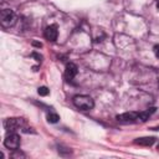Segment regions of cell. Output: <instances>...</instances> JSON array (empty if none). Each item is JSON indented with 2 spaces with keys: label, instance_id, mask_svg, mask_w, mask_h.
Returning <instances> with one entry per match:
<instances>
[{
  "label": "cell",
  "instance_id": "5",
  "mask_svg": "<svg viewBox=\"0 0 159 159\" xmlns=\"http://www.w3.org/2000/svg\"><path fill=\"white\" fill-rule=\"evenodd\" d=\"M116 119L119 123H133V122L138 120V113L137 112H125V113L118 114L116 117Z\"/></svg>",
  "mask_w": 159,
  "mask_h": 159
},
{
  "label": "cell",
  "instance_id": "3",
  "mask_svg": "<svg viewBox=\"0 0 159 159\" xmlns=\"http://www.w3.org/2000/svg\"><path fill=\"white\" fill-rule=\"evenodd\" d=\"M4 145L7 149H11V150L17 149L20 147V137H19V134H16L15 132H9L7 135L4 139Z\"/></svg>",
  "mask_w": 159,
  "mask_h": 159
},
{
  "label": "cell",
  "instance_id": "15",
  "mask_svg": "<svg viewBox=\"0 0 159 159\" xmlns=\"http://www.w3.org/2000/svg\"><path fill=\"white\" fill-rule=\"evenodd\" d=\"M32 45H34V46H37V47H41V46H42L40 42H32Z\"/></svg>",
  "mask_w": 159,
  "mask_h": 159
},
{
  "label": "cell",
  "instance_id": "17",
  "mask_svg": "<svg viewBox=\"0 0 159 159\" xmlns=\"http://www.w3.org/2000/svg\"><path fill=\"white\" fill-rule=\"evenodd\" d=\"M158 149H159V144H158Z\"/></svg>",
  "mask_w": 159,
  "mask_h": 159
},
{
  "label": "cell",
  "instance_id": "8",
  "mask_svg": "<svg viewBox=\"0 0 159 159\" xmlns=\"http://www.w3.org/2000/svg\"><path fill=\"white\" fill-rule=\"evenodd\" d=\"M155 142V138L154 137H142V138H137L134 140L135 144L138 145H143V147H150L153 145Z\"/></svg>",
  "mask_w": 159,
  "mask_h": 159
},
{
  "label": "cell",
  "instance_id": "14",
  "mask_svg": "<svg viewBox=\"0 0 159 159\" xmlns=\"http://www.w3.org/2000/svg\"><path fill=\"white\" fill-rule=\"evenodd\" d=\"M153 50H154V53H155V56L159 58V45H155Z\"/></svg>",
  "mask_w": 159,
  "mask_h": 159
},
{
  "label": "cell",
  "instance_id": "9",
  "mask_svg": "<svg viewBox=\"0 0 159 159\" xmlns=\"http://www.w3.org/2000/svg\"><path fill=\"white\" fill-rule=\"evenodd\" d=\"M155 112V108H149L147 111H143V112H139L138 113V120L140 122H145L149 119V117Z\"/></svg>",
  "mask_w": 159,
  "mask_h": 159
},
{
  "label": "cell",
  "instance_id": "10",
  "mask_svg": "<svg viewBox=\"0 0 159 159\" xmlns=\"http://www.w3.org/2000/svg\"><path fill=\"white\" fill-rule=\"evenodd\" d=\"M58 119H60V117H58V114L55 113V112H50V113L47 114V120H48L50 123H57Z\"/></svg>",
  "mask_w": 159,
  "mask_h": 159
},
{
  "label": "cell",
  "instance_id": "12",
  "mask_svg": "<svg viewBox=\"0 0 159 159\" xmlns=\"http://www.w3.org/2000/svg\"><path fill=\"white\" fill-rule=\"evenodd\" d=\"M14 152H15V153H14V154L11 155L12 158H20V157H25V155H24L22 153H20V152H19V149H15Z\"/></svg>",
  "mask_w": 159,
  "mask_h": 159
},
{
  "label": "cell",
  "instance_id": "13",
  "mask_svg": "<svg viewBox=\"0 0 159 159\" xmlns=\"http://www.w3.org/2000/svg\"><path fill=\"white\" fill-rule=\"evenodd\" d=\"M31 56H32V57H35V58H36V61H39V62H41V60H42V56H41V55H39V53H36V52H32V53H31Z\"/></svg>",
  "mask_w": 159,
  "mask_h": 159
},
{
  "label": "cell",
  "instance_id": "2",
  "mask_svg": "<svg viewBox=\"0 0 159 159\" xmlns=\"http://www.w3.org/2000/svg\"><path fill=\"white\" fill-rule=\"evenodd\" d=\"M0 22L4 27H11L16 22V15L10 9H4L0 12Z\"/></svg>",
  "mask_w": 159,
  "mask_h": 159
},
{
  "label": "cell",
  "instance_id": "4",
  "mask_svg": "<svg viewBox=\"0 0 159 159\" xmlns=\"http://www.w3.org/2000/svg\"><path fill=\"white\" fill-rule=\"evenodd\" d=\"M24 120L21 118H7L4 120V128L6 129V132H15L17 128H20L22 125Z\"/></svg>",
  "mask_w": 159,
  "mask_h": 159
},
{
  "label": "cell",
  "instance_id": "6",
  "mask_svg": "<svg viewBox=\"0 0 159 159\" xmlns=\"http://www.w3.org/2000/svg\"><path fill=\"white\" fill-rule=\"evenodd\" d=\"M57 36H58L57 25L52 24V25H48V26L45 29V37H46L48 41H56V40H57Z\"/></svg>",
  "mask_w": 159,
  "mask_h": 159
},
{
  "label": "cell",
  "instance_id": "1",
  "mask_svg": "<svg viewBox=\"0 0 159 159\" xmlns=\"http://www.w3.org/2000/svg\"><path fill=\"white\" fill-rule=\"evenodd\" d=\"M72 102H73L75 107H77L78 109H82V111H89L94 107V101L89 96H86V94L75 96Z\"/></svg>",
  "mask_w": 159,
  "mask_h": 159
},
{
  "label": "cell",
  "instance_id": "16",
  "mask_svg": "<svg viewBox=\"0 0 159 159\" xmlns=\"http://www.w3.org/2000/svg\"><path fill=\"white\" fill-rule=\"evenodd\" d=\"M157 7H158V10H159V1L157 2Z\"/></svg>",
  "mask_w": 159,
  "mask_h": 159
},
{
  "label": "cell",
  "instance_id": "11",
  "mask_svg": "<svg viewBox=\"0 0 159 159\" xmlns=\"http://www.w3.org/2000/svg\"><path fill=\"white\" fill-rule=\"evenodd\" d=\"M37 92H39V94H40V96H47V94H48V89H47V87H45V86L39 87Z\"/></svg>",
  "mask_w": 159,
  "mask_h": 159
},
{
  "label": "cell",
  "instance_id": "7",
  "mask_svg": "<svg viewBox=\"0 0 159 159\" xmlns=\"http://www.w3.org/2000/svg\"><path fill=\"white\" fill-rule=\"evenodd\" d=\"M77 70L78 68H77V66L75 63H72V62L67 63L66 65V68H65V77H66V80L71 81L77 75Z\"/></svg>",
  "mask_w": 159,
  "mask_h": 159
}]
</instances>
